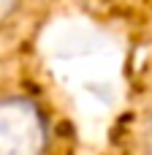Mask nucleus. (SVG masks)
<instances>
[{"label":"nucleus","mask_w":152,"mask_h":155,"mask_svg":"<svg viewBox=\"0 0 152 155\" xmlns=\"http://www.w3.org/2000/svg\"><path fill=\"white\" fill-rule=\"evenodd\" d=\"M49 125L27 95H0V155H44Z\"/></svg>","instance_id":"1"},{"label":"nucleus","mask_w":152,"mask_h":155,"mask_svg":"<svg viewBox=\"0 0 152 155\" xmlns=\"http://www.w3.org/2000/svg\"><path fill=\"white\" fill-rule=\"evenodd\" d=\"M22 0H0V25H5L16 11H19Z\"/></svg>","instance_id":"2"}]
</instances>
